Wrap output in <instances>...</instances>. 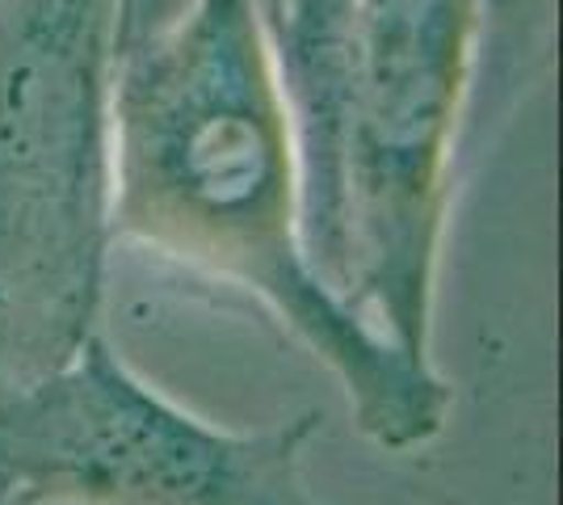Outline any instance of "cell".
Here are the masks:
<instances>
[{
	"mask_svg": "<svg viewBox=\"0 0 563 505\" xmlns=\"http://www.w3.org/2000/svg\"><path fill=\"white\" fill-rule=\"evenodd\" d=\"M110 165V232L253 290L350 384L375 438L408 447L442 426L446 387L307 262L295 122L257 0H194L118 47Z\"/></svg>",
	"mask_w": 563,
	"mask_h": 505,
	"instance_id": "obj_1",
	"label": "cell"
},
{
	"mask_svg": "<svg viewBox=\"0 0 563 505\" xmlns=\"http://www.w3.org/2000/svg\"><path fill=\"white\" fill-rule=\"evenodd\" d=\"M118 0H0V333L38 375L85 341L110 241ZM34 375V380H38Z\"/></svg>",
	"mask_w": 563,
	"mask_h": 505,
	"instance_id": "obj_2",
	"label": "cell"
},
{
	"mask_svg": "<svg viewBox=\"0 0 563 505\" xmlns=\"http://www.w3.org/2000/svg\"><path fill=\"white\" fill-rule=\"evenodd\" d=\"M471 55L475 0H357L345 161L350 308L375 299L391 345L417 366Z\"/></svg>",
	"mask_w": 563,
	"mask_h": 505,
	"instance_id": "obj_3",
	"label": "cell"
},
{
	"mask_svg": "<svg viewBox=\"0 0 563 505\" xmlns=\"http://www.w3.org/2000/svg\"><path fill=\"white\" fill-rule=\"evenodd\" d=\"M316 417L214 430L126 371L101 337L0 396V476L85 505H311L299 463Z\"/></svg>",
	"mask_w": 563,
	"mask_h": 505,
	"instance_id": "obj_4",
	"label": "cell"
},
{
	"mask_svg": "<svg viewBox=\"0 0 563 505\" xmlns=\"http://www.w3.org/2000/svg\"><path fill=\"white\" fill-rule=\"evenodd\" d=\"M353 18L357 0H269L261 9L295 122L307 262L336 295L350 287L345 161L353 122Z\"/></svg>",
	"mask_w": 563,
	"mask_h": 505,
	"instance_id": "obj_5",
	"label": "cell"
},
{
	"mask_svg": "<svg viewBox=\"0 0 563 505\" xmlns=\"http://www.w3.org/2000/svg\"><path fill=\"white\" fill-rule=\"evenodd\" d=\"M475 30H484L479 55L488 59V73H496L500 55L514 51H539L551 30V0H475Z\"/></svg>",
	"mask_w": 563,
	"mask_h": 505,
	"instance_id": "obj_6",
	"label": "cell"
},
{
	"mask_svg": "<svg viewBox=\"0 0 563 505\" xmlns=\"http://www.w3.org/2000/svg\"><path fill=\"white\" fill-rule=\"evenodd\" d=\"M140 13H143V0H118V47H122V43L135 34Z\"/></svg>",
	"mask_w": 563,
	"mask_h": 505,
	"instance_id": "obj_7",
	"label": "cell"
}]
</instances>
